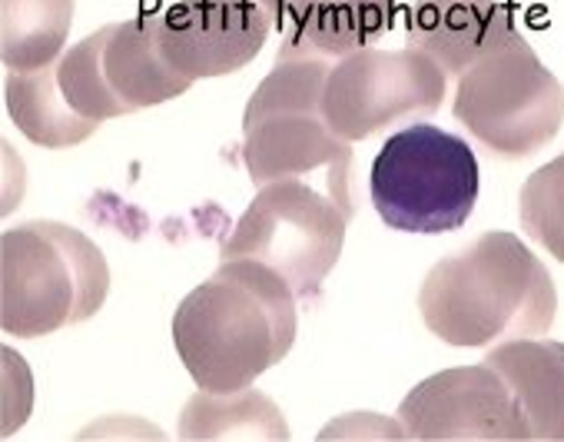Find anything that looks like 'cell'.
<instances>
[{
	"mask_svg": "<svg viewBox=\"0 0 564 442\" xmlns=\"http://www.w3.org/2000/svg\"><path fill=\"white\" fill-rule=\"evenodd\" d=\"M296 293L259 260H219L173 313V346L206 392L252 386L296 343Z\"/></svg>",
	"mask_w": 564,
	"mask_h": 442,
	"instance_id": "obj_1",
	"label": "cell"
},
{
	"mask_svg": "<svg viewBox=\"0 0 564 442\" xmlns=\"http://www.w3.org/2000/svg\"><path fill=\"white\" fill-rule=\"evenodd\" d=\"M419 313L448 346H498L544 336L557 313L547 267L508 230H488L438 260L419 290Z\"/></svg>",
	"mask_w": 564,
	"mask_h": 442,
	"instance_id": "obj_2",
	"label": "cell"
},
{
	"mask_svg": "<svg viewBox=\"0 0 564 442\" xmlns=\"http://www.w3.org/2000/svg\"><path fill=\"white\" fill-rule=\"evenodd\" d=\"M329 71L333 61L275 57L242 110L239 153L256 183L300 180L313 170H326L329 196L352 216V140H343L323 114Z\"/></svg>",
	"mask_w": 564,
	"mask_h": 442,
	"instance_id": "obj_3",
	"label": "cell"
},
{
	"mask_svg": "<svg viewBox=\"0 0 564 442\" xmlns=\"http://www.w3.org/2000/svg\"><path fill=\"white\" fill-rule=\"evenodd\" d=\"M110 267L100 247L61 219L0 234V326L37 339L84 323L107 303Z\"/></svg>",
	"mask_w": 564,
	"mask_h": 442,
	"instance_id": "obj_4",
	"label": "cell"
},
{
	"mask_svg": "<svg viewBox=\"0 0 564 442\" xmlns=\"http://www.w3.org/2000/svg\"><path fill=\"white\" fill-rule=\"evenodd\" d=\"M478 186L481 173L468 140L422 120L392 133L369 173V196L382 224L422 237L468 224Z\"/></svg>",
	"mask_w": 564,
	"mask_h": 442,
	"instance_id": "obj_5",
	"label": "cell"
},
{
	"mask_svg": "<svg viewBox=\"0 0 564 442\" xmlns=\"http://www.w3.org/2000/svg\"><path fill=\"white\" fill-rule=\"evenodd\" d=\"M349 219L329 193L303 180H272L219 244V260L269 263L300 300H313L343 257Z\"/></svg>",
	"mask_w": 564,
	"mask_h": 442,
	"instance_id": "obj_6",
	"label": "cell"
},
{
	"mask_svg": "<svg viewBox=\"0 0 564 442\" xmlns=\"http://www.w3.org/2000/svg\"><path fill=\"white\" fill-rule=\"evenodd\" d=\"M455 120L495 157L524 160L564 123V87L518 34L458 77Z\"/></svg>",
	"mask_w": 564,
	"mask_h": 442,
	"instance_id": "obj_7",
	"label": "cell"
},
{
	"mask_svg": "<svg viewBox=\"0 0 564 442\" xmlns=\"http://www.w3.org/2000/svg\"><path fill=\"white\" fill-rule=\"evenodd\" d=\"M448 74L419 47H362L333 64L323 114L343 140H366L386 127L415 123L445 100Z\"/></svg>",
	"mask_w": 564,
	"mask_h": 442,
	"instance_id": "obj_8",
	"label": "cell"
},
{
	"mask_svg": "<svg viewBox=\"0 0 564 442\" xmlns=\"http://www.w3.org/2000/svg\"><path fill=\"white\" fill-rule=\"evenodd\" d=\"M399 422L422 442H521L531 439L508 379L488 366L442 369L399 402Z\"/></svg>",
	"mask_w": 564,
	"mask_h": 442,
	"instance_id": "obj_9",
	"label": "cell"
},
{
	"mask_svg": "<svg viewBox=\"0 0 564 442\" xmlns=\"http://www.w3.org/2000/svg\"><path fill=\"white\" fill-rule=\"evenodd\" d=\"M272 28L262 0H176L160 14L156 41L176 74L206 80L246 67Z\"/></svg>",
	"mask_w": 564,
	"mask_h": 442,
	"instance_id": "obj_10",
	"label": "cell"
},
{
	"mask_svg": "<svg viewBox=\"0 0 564 442\" xmlns=\"http://www.w3.org/2000/svg\"><path fill=\"white\" fill-rule=\"evenodd\" d=\"M279 31L275 57L343 61L372 47L395 21V0H262Z\"/></svg>",
	"mask_w": 564,
	"mask_h": 442,
	"instance_id": "obj_11",
	"label": "cell"
},
{
	"mask_svg": "<svg viewBox=\"0 0 564 442\" xmlns=\"http://www.w3.org/2000/svg\"><path fill=\"white\" fill-rule=\"evenodd\" d=\"M409 44L462 77L491 51L518 37L514 14L501 0H415L409 14Z\"/></svg>",
	"mask_w": 564,
	"mask_h": 442,
	"instance_id": "obj_12",
	"label": "cell"
},
{
	"mask_svg": "<svg viewBox=\"0 0 564 442\" xmlns=\"http://www.w3.org/2000/svg\"><path fill=\"white\" fill-rule=\"evenodd\" d=\"M524 416L531 439L564 442V343L557 339H508L498 343L488 356Z\"/></svg>",
	"mask_w": 564,
	"mask_h": 442,
	"instance_id": "obj_13",
	"label": "cell"
},
{
	"mask_svg": "<svg viewBox=\"0 0 564 442\" xmlns=\"http://www.w3.org/2000/svg\"><path fill=\"white\" fill-rule=\"evenodd\" d=\"M156 24L160 14L110 24V37L104 47V71L110 87L120 94V100L130 110L156 107L193 87V80L176 74L160 54Z\"/></svg>",
	"mask_w": 564,
	"mask_h": 442,
	"instance_id": "obj_14",
	"label": "cell"
},
{
	"mask_svg": "<svg viewBox=\"0 0 564 442\" xmlns=\"http://www.w3.org/2000/svg\"><path fill=\"white\" fill-rule=\"evenodd\" d=\"M8 114L21 127V133L41 147L64 150L77 147L87 137L97 133V120L80 117L61 84H57V67H41V71H11L8 87H4Z\"/></svg>",
	"mask_w": 564,
	"mask_h": 442,
	"instance_id": "obj_15",
	"label": "cell"
},
{
	"mask_svg": "<svg viewBox=\"0 0 564 442\" xmlns=\"http://www.w3.org/2000/svg\"><path fill=\"white\" fill-rule=\"evenodd\" d=\"M74 0H0V61L8 71H41L61 61Z\"/></svg>",
	"mask_w": 564,
	"mask_h": 442,
	"instance_id": "obj_16",
	"label": "cell"
},
{
	"mask_svg": "<svg viewBox=\"0 0 564 442\" xmlns=\"http://www.w3.org/2000/svg\"><path fill=\"white\" fill-rule=\"evenodd\" d=\"M183 439H286L282 409L259 389L206 392L199 389L180 416Z\"/></svg>",
	"mask_w": 564,
	"mask_h": 442,
	"instance_id": "obj_17",
	"label": "cell"
},
{
	"mask_svg": "<svg viewBox=\"0 0 564 442\" xmlns=\"http://www.w3.org/2000/svg\"><path fill=\"white\" fill-rule=\"evenodd\" d=\"M107 37H110V24L100 28L97 34L84 37L80 44H74L54 67H57V84L67 97V104L87 117V120H113V117H123V114H133L120 94L110 87L107 80V71H104V47H107Z\"/></svg>",
	"mask_w": 564,
	"mask_h": 442,
	"instance_id": "obj_18",
	"label": "cell"
},
{
	"mask_svg": "<svg viewBox=\"0 0 564 442\" xmlns=\"http://www.w3.org/2000/svg\"><path fill=\"white\" fill-rule=\"evenodd\" d=\"M521 230L564 263V153L538 166L518 193Z\"/></svg>",
	"mask_w": 564,
	"mask_h": 442,
	"instance_id": "obj_19",
	"label": "cell"
},
{
	"mask_svg": "<svg viewBox=\"0 0 564 442\" xmlns=\"http://www.w3.org/2000/svg\"><path fill=\"white\" fill-rule=\"evenodd\" d=\"M359 435H376V439H409V432H405V425L399 422V416H395V422H392V419L376 416V412H352V416H339V419H333V422L319 432V439H359Z\"/></svg>",
	"mask_w": 564,
	"mask_h": 442,
	"instance_id": "obj_20",
	"label": "cell"
}]
</instances>
